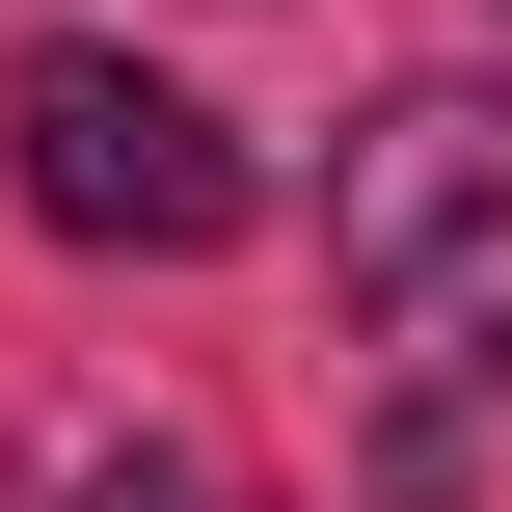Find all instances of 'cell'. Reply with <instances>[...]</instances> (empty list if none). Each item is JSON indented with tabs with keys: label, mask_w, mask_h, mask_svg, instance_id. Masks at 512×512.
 Wrapping results in <instances>:
<instances>
[{
	"label": "cell",
	"mask_w": 512,
	"mask_h": 512,
	"mask_svg": "<svg viewBox=\"0 0 512 512\" xmlns=\"http://www.w3.org/2000/svg\"><path fill=\"white\" fill-rule=\"evenodd\" d=\"M324 297H351L405 378L512 405V108H486V81L351 108V162H324Z\"/></svg>",
	"instance_id": "cell-1"
},
{
	"label": "cell",
	"mask_w": 512,
	"mask_h": 512,
	"mask_svg": "<svg viewBox=\"0 0 512 512\" xmlns=\"http://www.w3.org/2000/svg\"><path fill=\"white\" fill-rule=\"evenodd\" d=\"M0 162H27V216L108 243V270H216V243L270 216V162H243L189 81H135V54H27V81H0Z\"/></svg>",
	"instance_id": "cell-2"
},
{
	"label": "cell",
	"mask_w": 512,
	"mask_h": 512,
	"mask_svg": "<svg viewBox=\"0 0 512 512\" xmlns=\"http://www.w3.org/2000/svg\"><path fill=\"white\" fill-rule=\"evenodd\" d=\"M0 512H243V486H216L189 432H81V459H27Z\"/></svg>",
	"instance_id": "cell-3"
}]
</instances>
